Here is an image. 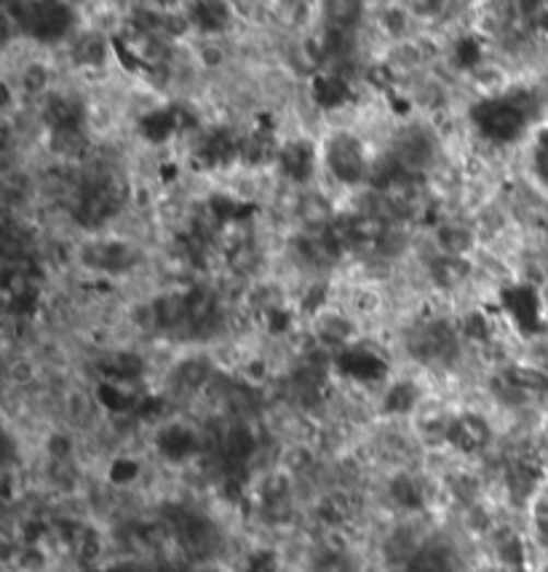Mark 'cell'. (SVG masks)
I'll list each match as a JSON object with an SVG mask.
<instances>
[{"instance_id": "1", "label": "cell", "mask_w": 548, "mask_h": 572, "mask_svg": "<svg viewBox=\"0 0 548 572\" xmlns=\"http://www.w3.org/2000/svg\"><path fill=\"white\" fill-rule=\"evenodd\" d=\"M477 124L490 140L511 142L522 135L527 116L509 100H492L477 107Z\"/></svg>"}, {"instance_id": "2", "label": "cell", "mask_w": 548, "mask_h": 572, "mask_svg": "<svg viewBox=\"0 0 548 572\" xmlns=\"http://www.w3.org/2000/svg\"><path fill=\"white\" fill-rule=\"evenodd\" d=\"M329 168L340 183L357 185L364 179V150L353 137H337L327 150Z\"/></svg>"}, {"instance_id": "3", "label": "cell", "mask_w": 548, "mask_h": 572, "mask_svg": "<svg viewBox=\"0 0 548 572\" xmlns=\"http://www.w3.org/2000/svg\"><path fill=\"white\" fill-rule=\"evenodd\" d=\"M447 439L463 453H474V450L485 447L487 439H490V429L485 425V420L479 418H463L450 423Z\"/></svg>"}, {"instance_id": "4", "label": "cell", "mask_w": 548, "mask_h": 572, "mask_svg": "<svg viewBox=\"0 0 548 572\" xmlns=\"http://www.w3.org/2000/svg\"><path fill=\"white\" fill-rule=\"evenodd\" d=\"M281 166L287 168V174H292L294 179H305L313 172V150L305 142H289L279 150Z\"/></svg>"}, {"instance_id": "5", "label": "cell", "mask_w": 548, "mask_h": 572, "mask_svg": "<svg viewBox=\"0 0 548 572\" xmlns=\"http://www.w3.org/2000/svg\"><path fill=\"white\" fill-rule=\"evenodd\" d=\"M159 444L168 457H174V460H183V457H188L193 450H196V436H193L188 429H183V425H172V429H166L164 433H161Z\"/></svg>"}, {"instance_id": "6", "label": "cell", "mask_w": 548, "mask_h": 572, "mask_svg": "<svg viewBox=\"0 0 548 572\" xmlns=\"http://www.w3.org/2000/svg\"><path fill=\"white\" fill-rule=\"evenodd\" d=\"M190 20L201 30L212 33V30H220L228 22V9L220 3H198L190 9Z\"/></svg>"}, {"instance_id": "7", "label": "cell", "mask_w": 548, "mask_h": 572, "mask_svg": "<svg viewBox=\"0 0 548 572\" xmlns=\"http://www.w3.org/2000/svg\"><path fill=\"white\" fill-rule=\"evenodd\" d=\"M415 401H418V388L412 383H399L385 396V409L388 412H407V409H412Z\"/></svg>"}, {"instance_id": "8", "label": "cell", "mask_w": 548, "mask_h": 572, "mask_svg": "<svg viewBox=\"0 0 548 572\" xmlns=\"http://www.w3.org/2000/svg\"><path fill=\"white\" fill-rule=\"evenodd\" d=\"M316 92L322 105H340V102L346 100V83H342V78H322V81L316 83Z\"/></svg>"}, {"instance_id": "9", "label": "cell", "mask_w": 548, "mask_h": 572, "mask_svg": "<svg viewBox=\"0 0 548 572\" xmlns=\"http://www.w3.org/2000/svg\"><path fill=\"white\" fill-rule=\"evenodd\" d=\"M394 498L401 505H409V509H415V505H420V487L407 477L396 479L394 481Z\"/></svg>"}, {"instance_id": "10", "label": "cell", "mask_w": 548, "mask_h": 572, "mask_svg": "<svg viewBox=\"0 0 548 572\" xmlns=\"http://www.w3.org/2000/svg\"><path fill=\"white\" fill-rule=\"evenodd\" d=\"M455 59H457V65H463V68H474V65L479 62V44H477V40H471V38L460 40V44H457Z\"/></svg>"}]
</instances>
